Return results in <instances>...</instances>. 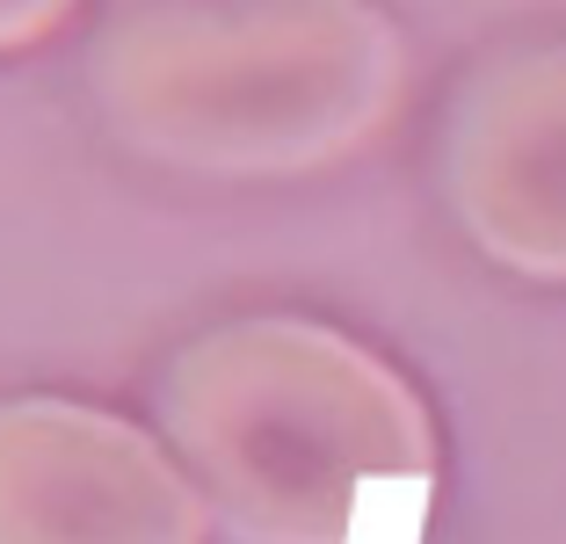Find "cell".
<instances>
[{"mask_svg":"<svg viewBox=\"0 0 566 544\" xmlns=\"http://www.w3.org/2000/svg\"><path fill=\"white\" fill-rule=\"evenodd\" d=\"M0 544H211L160 429L59 393L0 399Z\"/></svg>","mask_w":566,"mask_h":544,"instance_id":"obj_3","label":"cell"},{"mask_svg":"<svg viewBox=\"0 0 566 544\" xmlns=\"http://www.w3.org/2000/svg\"><path fill=\"white\" fill-rule=\"evenodd\" d=\"M87 95L153 167L298 181L400 116L407 36L378 0H138L102 22Z\"/></svg>","mask_w":566,"mask_h":544,"instance_id":"obj_1","label":"cell"},{"mask_svg":"<svg viewBox=\"0 0 566 544\" xmlns=\"http://www.w3.org/2000/svg\"><path fill=\"white\" fill-rule=\"evenodd\" d=\"M443 197L465 240L523 283H566V44L480 66L443 124Z\"/></svg>","mask_w":566,"mask_h":544,"instance_id":"obj_4","label":"cell"},{"mask_svg":"<svg viewBox=\"0 0 566 544\" xmlns=\"http://www.w3.org/2000/svg\"><path fill=\"white\" fill-rule=\"evenodd\" d=\"M153 429L233 544H349L364 487L436 479L421 393L356 334L298 313L182 342L153 378Z\"/></svg>","mask_w":566,"mask_h":544,"instance_id":"obj_2","label":"cell"},{"mask_svg":"<svg viewBox=\"0 0 566 544\" xmlns=\"http://www.w3.org/2000/svg\"><path fill=\"white\" fill-rule=\"evenodd\" d=\"M81 0H0V59L8 51H36L44 36H59L73 22Z\"/></svg>","mask_w":566,"mask_h":544,"instance_id":"obj_5","label":"cell"}]
</instances>
